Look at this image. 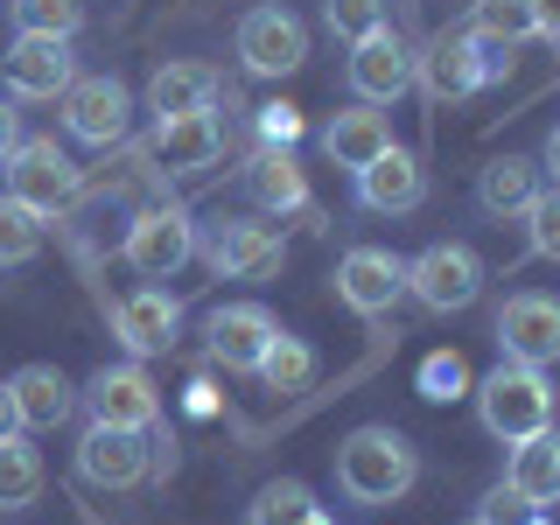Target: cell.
<instances>
[{"label":"cell","mask_w":560,"mask_h":525,"mask_svg":"<svg viewBox=\"0 0 560 525\" xmlns=\"http://www.w3.org/2000/svg\"><path fill=\"white\" fill-rule=\"evenodd\" d=\"M78 477L98 483V490H133L148 483V434H127V428H84L78 442Z\"/></svg>","instance_id":"17"},{"label":"cell","mask_w":560,"mask_h":525,"mask_svg":"<svg viewBox=\"0 0 560 525\" xmlns=\"http://www.w3.org/2000/svg\"><path fill=\"white\" fill-rule=\"evenodd\" d=\"M498 350L512 364H547L560 358V294H539V288H525V294H504V308H498Z\"/></svg>","instance_id":"10"},{"label":"cell","mask_w":560,"mask_h":525,"mask_svg":"<svg viewBox=\"0 0 560 525\" xmlns=\"http://www.w3.org/2000/svg\"><path fill=\"white\" fill-rule=\"evenodd\" d=\"M14 140H22V113H14V98H0V162L14 154Z\"/></svg>","instance_id":"37"},{"label":"cell","mask_w":560,"mask_h":525,"mask_svg":"<svg viewBox=\"0 0 560 525\" xmlns=\"http://www.w3.org/2000/svg\"><path fill=\"white\" fill-rule=\"evenodd\" d=\"M43 238H49V218H43V210H28L22 197H8V189H0V267H28V259L43 253Z\"/></svg>","instance_id":"28"},{"label":"cell","mask_w":560,"mask_h":525,"mask_svg":"<svg viewBox=\"0 0 560 525\" xmlns=\"http://www.w3.org/2000/svg\"><path fill=\"white\" fill-rule=\"evenodd\" d=\"M0 78H8V98H63L70 78H78V57H70L63 35H14L8 57H0Z\"/></svg>","instance_id":"11"},{"label":"cell","mask_w":560,"mask_h":525,"mask_svg":"<svg viewBox=\"0 0 560 525\" xmlns=\"http://www.w3.org/2000/svg\"><path fill=\"white\" fill-rule=\"evenodd\" d=\"M259 140L267 148H294L302 140V113L294 105H259Z\"/></svg>","instance_id":"35"},{"label":"cell","mask_w":560,"mask_h":525,"mask_svg":"<svg viewBox=\"0 0 560 525\" xmlns=\"http://www.w3.org/2000/svg\"><path fill=\"white\" fill-rule=\"evenodd\" d=\"M477 420H483V434H498L504 448H518L525 434L553 428V378L539 372V364L498 358V372L477 385Z\"/></svg>","instance_id":"2"},{"label":"cell","mask_w":560,"mask_h":525,"mask_svg":"<svg viewBox=\"0 0 560 525\" xmlns=\"http://www.w3.org/2000/svg\"><path fill=\"white\" fill-rule=\"evenodd\" d=\"M469 35H490V43H533L539 22H533V0H469Z\"/></svg>","instance_id":"29"},{"label":"cell","mask_w":560,"mask_h":525,"mask_svg":"<svg viewBox=\"0 0 560 525\" xmlns=\"http://www.w3.org/2000/svg\"><path fill=\"white\" fill-rule=\"evenodd\" d=\"M175 329H183V302H175L168 288H133V294H119V308H113V337L133 350V358H162V350L175 343Z\"/></svg>","instance_id":"16"},{"label":"cell","mask_w":560,"mask_h":525,"mask_svg":"<svg viewBox=\"0 0 560 525\" xmlns=\"http://www.w3.org/2000/svg\"><path fill=\"white\" fill-rule=\"evenodd\" d=\"M14 413H22V434H57L70 413H78V385H70L57 364H22L8 378Z\"/></svg>","instance_id":"19"},{"label":"cell","mask_w":560,"mask_h":525,"mask_svg":"<svg viewBox=\"0 0 560 525\" xmlns=\"http://www.w3.org/2000/svg\"><path fill=\"white\" fill-rule=\"evenodd\" d=\"M385 148H393V119H385L378 105H343V113L323 127V154L337 168H350V175H358L364 162H378Z\"/></svg>","instance_id":"22"},{"label":"cell","mask_w":560,"mask_h":525,"mask_svg":"<svg viewBox=\"0 0 560 525\" xmlns=\"http://www.w3.org/2000/svg\"><path fill=\"white\" fill-rule=\"evenodd\" d=\"M343 78H350V98H358V105H393L413 84V49L393 35V22H385V28H372V35L350 43Z\"/></svg>","instance_id":"12"},{"label":"cell","mask_w":560,"mask_h":525,"mask_svg":"<svg viewBox=\"0 0 560 525\" xmlns=\"http://www.w3.org/2000/svg\"><path fill=\"white\" fill-rule=\"evenodd\" d=\"M14 8V35H63L78 43L84 28V0H8Z\"/></svg>","instance_id":"30"},{"label":"cell","mask_w":560,"mask_h":525,"mask_svg":"<svg viewBox=\"0 0 560 525\" xmlns=\"http://www.w3.org/2000/svg\"><path fill=\"white\" fill-rule=\"evenodd\" d=\"M420 84H428V98H434V105H455V98L483 92L477 57H469V35H434L428 57H420Z\"/></svg>","instance_id":"25"},{"label":"cell","mask_w":560,"mask_h":525,"mask_svg":"<svg viewBox=\"0 0 560 525\" xmlns=\"http://www.w3.org/2000/svg\"><path fill=\"white\" fill-rule=\"evenodd\" d=\"M273 337H280V323H273L267 302H224V308L203 315V343L224 372H259V358H267Z\"/></svg>","instance_id":"13"},{"label":"cell","mask_w":560,"mask_h":525,"mask_svg":"<svg viewBox=\"0 0 560 525\" xmlns=\"http://www.w3.org/2000/svg\"><path fill=\"white\" fill-rule=\"evenodd\" d=\"M49 469H43V448L28 434H0V512H28L43 498Z\"/></svg>","instance_id":"26"},{"label":"cell","mask_w":560,"mask_h":525,"mask_svg":"<svg viewBox=\"0 0 560 525\" xmlns=\"http://www.w3.org/2000/svg\"><path fill=\"white\" fill-rule=\"evenodd\" d=\"M0 175H8V197H22L43 218H57V210L84 197V168L70 162V148H57V133H22L14 154L0 162Z\"/></svg>","instance_id":"3"},{"label":"cell","mask_w":560,"mask_h":525,"mask_svg":"<svg viewBox=\"0 0 560 525\" xmlns=\"http://www.w3.org/2000/svg\"><path fill=\"white\" fill-rule=\"evenodd\" d=\"M539 189H547V175H539L533 154H498V162L477 168V210L483 218H525Z\"/></svg>","instance_id":"21"},{"label":"cell","mask_w":560,"mask_h":525,"mask_svg":"<svg viewBox=\"0 0 560 525\" xmlns=\"http://www.w3.org/2000/svg\"><path fill=\"white\" fill-rule=\"evenodd\" d=\"M399 294H407V259L399 253H385V245H350L337 259V302L350 315L378 323V315L399 308Z\"/></svg>","instance_id":"8"},{"label":"cell","mask_w":560,"mask_h":525,"mask_svg":"<svg viewBox=\"0 0 560 525\" xmlns=\"http://www.w3.org/2000/svg\"><path fill=\"white\" fill-rule=\"evenodd\" d=\"M0 434H22V413H14V393H8V378H0Z\"/></svg>","instance_id":"40"},{"label":"cell","mask_w":560,"mask_h":525,"mask_svg":"<svg viewBox=\"0 0 560 525\" xmlns=\"http://www.w3.org/2000/svg\"><path fill=\"white\" fill-rule=\"evenodd\" d=\"M315 512V490L302 483V477H280V483H267L253 498V512H245V525H302Z\"/></svg>","instance_id":"31"},{"label":"cell","mask_w":560,"mask_h":525,"mask_svg":"<svg viewBox=\"0 0 560 525\" xmlns=\"http://www.w3.org/2000/svg\"><path fill=\"white\" fill-rule=\"evenodd\" d=\"M393 22V0H323V28L343 35V43H358V35H372Z\"/></svg>","instance_id":"32"},{"label":"cell","mask_w":560,"mask_h":525,"mask_svg":"<svg viewBox=\"0 0 560 525\" xmlns=\"http://www.w3.org/2000/svg\"><path fill=\"white\" fill-rule=\"evenodd\" d=\"M224 154V127L218 113H183V119H154V162L168 175H197Z\"/></svg>","instance_id":"20"},{"label":"cell","mask_w":560,"mask_h":525,"mask_svg":"<svg viewBox=\"0 0 560 525\" xmlns=\"http://www.w3.org/2000/svg\"><path fill=\"white\" fill-rule=\"evenodd\" d=\"M350 183H358V203L378 210V218H407V210L428 203V168H420V154L399 148V140L378 154V162H364Z\"/></svg>","instance_id":"15"},{"label":"cell","mask_w":560,"mask_h":525,"mask_svg":"<svg viewBox=\"0 0 560 525\" xmlns=\"http://www.w3.org/2000/svg\"><path fill=\"white\" fill-rule=\"evenodd\" d=\"M63 105V133L78 148H119L133 133V92L113 78V70H92V78H70Z\"/></svg>","instance_id":"5"},{"label":"cell","mask_w":560,"mask_h":525,"mask_svg":"<svg viewBox=\"0 0 560 525\" xmlns=\"http://www.w3.org/2000/svg\"><path fill=\"white\" fill-rule=\"evenodd\" d=\"M127 267L140 273V280H175L197 259V218H189L183 203H148L140 218L127 224Z\"/></svg>","instance_id":"6"},{"label":"cell","mask_w":560,"mask_h":525,"mask_svg":"<svg viewBox=\"0 0 560 525\" xmlns=\"http://www.w3.org/2000/svg\"><path fill=\"white\" fill-rule=\"evenodd\" d=\"M84 407H92L98 428H127V434H154L162 428V393L140 364H105L84 385Z\"/></svg>","instance_id":"9"},{"label":"cell","mask_w":560,"mask_h":525,"mask_svg":"<svg viewBox=\"0 0 560 525\" xmlns=\"http://www.w3.org/2000/svg\"><path fill=\"white\" fill-rule=\"evenodd\" d=\"M533 22H539L547 43H560V0H533Z\"/></svg>","instance_id":"38"},{"label":"cell","mask_w":560,"mask_h":525,"mask_svg":"<svg viewBox=\"0 0 560 525\" xmlns=\"http://www.w3.org/2000/svg\"><path fill=\"white\" fill-rule=\"evenodd\" d=\"M525 245H533L539 259H553V267H560V189H553V183L533 197V210H525Z\"/></svg>","instance_id":"33"},{"label":"cell","mask_w":560,"mask_h":525,"mask_svg":"<svg viewBox=\"0 0 560 525\" xmlns=\"http://www.w3.org/2000/svg\"><path fill=\"white\" fill-rule=\"evenodd\" d=\"M302 525H337V518H329V512H323V504H315V512H308Z\"/></svg>","instance_id":"41"},{"label":"cell","mask_w":560,"mask_h":525,"mask_svg":"<svg viewBox=\"0 0 560 525\" xmlns=\"http://www.w3.org/2000/svg\"><path fill=\"white\" fill-rule=\"evenodd\" d=\"M463 525H498V518H490V512H483V518H463Z\"/></svg>","instance_id":"42"},{"label":"cell","mask_w":560,"mask_h":525,"mask_svg":"<svg viewBox=\"0 0 560 525\" xmlns=\"http://www.w3.org/2000/svg\"><path fill=\"white\" fill-rule=\"evenodd\" d=\"M463 35H469V28H463ZM469 57H477V78H483V84L512 78V43H490V35H469Z\"/></svg>","instance_id":"36"},{"label":"cell","mask_w":560,"mask_h":525,"mask_svg":"<svg viewBox=\"0 0 560 525\" xmlns=\"http://www.w3.org/2000/svg\"><path fill=\"white\" fill-rule=\"evenodd\" d=\"M504 498L525 504V512H553L560 504V428L525 434L504 463Z\"/></svg>","instance_id":"18"},{"label":"cell","mask_w":560,"mask_h":525,"mask_svg":"<svg viewBox=\"0 0 560 525\" xmlns=\"http://www.w3.org/2000/svg\"><path fill=\"white\" fill-rule=\"evenodd\" d=\"M238 63L253 78H294L308 63V22L294 8H280V0H259L238 22Z\"/></svg>","instance_id":"7"},{"label":"cell","mask_w":560,"mask_h":525,"mask_svg":"<svg viewBox=\"0 0 560 525\" xmlns=\"http://www.w3.org/2000/svg\"><path fill=\"white\" fill-rule=\"evenodd\" d=\"M420 483V448L399 428H358L337 442V490L364 512H393Z\"/></svg>","instance_id":"1"},{"label":"cell","mask_w":560,"mask_h":525,"mask_svg":"<svg viewBox=\"0 0 560 525\" xmlns=\"http://www.w3.org/2000/svg\"><path fill=\"white\" fill-rule=\"evenodd\" d=\"M203 259H210V273H218V280H273V273H280V259H288V245H280L273 224L224 218L218 232H210Z\"/></svg>","instance_id":"14"},{"label":"cell","mask_w":560,"mask_h":525,"mask_svg":"<svg viewBox=\"0 0 560 525\" xmlns=\"http://www.w3.org/2000/svg\"><path fill=\"white\" fill-rule=\"evenodd\" d=\"M539 175H547V183L560 189V127L547 133V148H539Z\"/></svg>","instance_id":"39"},{"label":"cell","mask_w":560,"mask_h":525,"mask_svg":"<svg viewBox=\"0 0 560 525\" xmlns=\"http://www.w3.org/2000/svg\"><path fill=\"white\" fill-rule=\"evenodd\" d=\"M463 393H469V364L455 350H434L420 364V399H463Z\"/></svg>","instance_id":"34"},{"label":"cell","mask_w":560,"mask_h":525,"mask_svg":"<svg viewBox=\"0 0 560 525\" xmlns=\"http://www.w3.org/2000/svg\"><path fill=\"white\" fill-rule=\"evenodd\" d=\"M245 197L267 210V218L302 210V203H308V168L294 162V148H259L253 168H245Z\"/></svg>","instance_id":"23"},{"label":"cell","mask_w":560,"mask_h":525,"mask_svg":"<svg viewBox=\"0 0 560 525\" xmlns=\"http://www.w3.org/2000/svg\"><path fill=\"white\" fill-rule=\"evenodd\" d=\"M533 525H547V512H533Z\"/></svg>","instance_id":"43"},{"label":"cell","mask_w":560,"mask_h":525,"mask_svg":"<svg viewBox=\"0 0 560 525\" xmlns=\"http://www.w3.org/2000/svg\"><path fill=\"white\" fill-rule=\"evenodd\" d=\"M407 294H413L420 308H434V315L469 308L483 294V253H477V245H463V238H434L428 253L407 259Z\"/></svg>","instance_id":"4"},{"label":"cell","mask_w":560,"mask_h":525,"mask_svg":"<svg viewBox=\"0 0 560 525\" xmlns=\"http://www.w3.org/2000/svg\"><path fill=\"white\" fill-rule=\"evenodd\" d=\"M253 378L267 385V393H308V385H315V343L280 329V337L267 343V358H259V372H253Z\"/></svg>","instance_id":"27"},{"label":"cell","mask_w":560,"mask_h":525,"mask_svg":"<svg viewBox=\"0 0 560 525\" xmlns=\"http://www.w3.org/2000/svg\"><path fill=\"white\" fill-rule=\"evenodd\" d=\"M210 98H218V70H210V63H162L148 78V113L154 119L210 113Z\"/></svg>","instance_id":"24"}]
</instances>
